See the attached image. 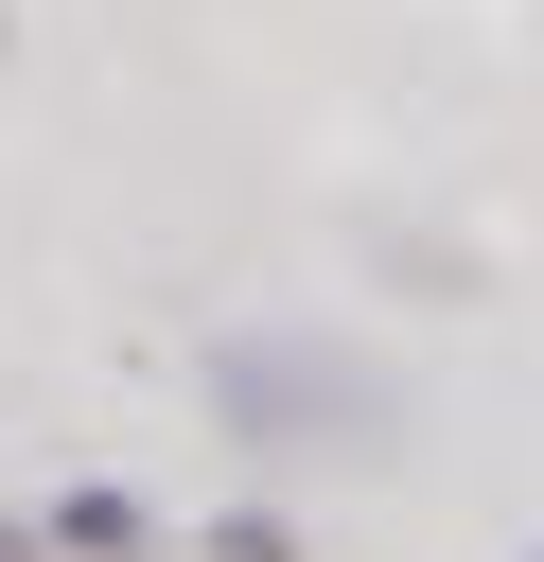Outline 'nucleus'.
Listing matches in <instances>:
<instances>
[{
    "label": "nucleus",
    "instance_id": "1",
    "mask_svg": "<svg viewBox=\"0 0 544 562\" xmlns=\"http://www.w3.org/2000/svg\"><path fill=\"white\" fill-rule=\"evenodd\" d=\"M211 404H228L246 439H333V422H351L369 386H351V369H333L316 334H211Z\"/></svg>",
    "mask_w": 544,
    "mask_h": 562
},
{
    "label": "nucleus",
    "instance_id": "2",
    "mask_svg": "<svg viewBox=\"0 0 544 562\" xmlns=\"http://www.w3.org/2000/svg\"><path fill=\"white\" fill-rule=\"evenodd\" d=\"M35 544H53V562H158V509L88 474V492H53V527H35Z\"/></svg>",
    "mask_w": 544,
    "mask_h": 562
},
{
    "label": "nucleus",
    "instance_id": "3",
    "mask_svg": "<svg viewBox=\"0 0 544 562\" xmlns=\"http://www.w3.org/2000/svg\"><path fill=\"white\" fill-rule=\"evenodd\" d=\"M193 562H316V544H298L281 509H211V527H193Z\"/></svg>",
    "mask_w": 544,
    "mask_h": 562
},
{
    "label": "nucleus",
    "instance_id": "4",
    "mask_svg": "<svg viewBox=\"0 0 544 562\" xmlns=\"http://www.w3.org/2000/svg\"><path fill=\"white\" fill-rule=\"evenodd\" d=\"M526 562H544V544H526Z\"/></svg>",
    "mask_w": 544,
    "mask_h": 562
},
{
    "label": "nucleus",
    "instance_id": "5",
    "mask_svg": "<svg viewBox=\"0 0 544 562\" xmlns=\"http://www.w3.org/2000/svg\"><path fill=\"white\" fill-rule=\"evenodd\" d=\"M0 35H18V18H0Z\"/></svg>",
    "mask_w": 544,
    "mask_h": 562
}]
</instances>
